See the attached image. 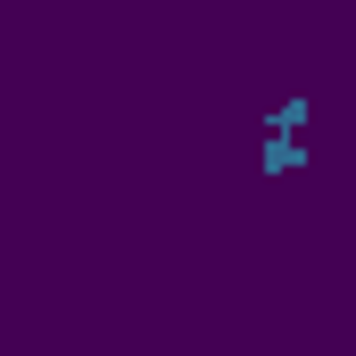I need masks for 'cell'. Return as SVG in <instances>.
<instances>
[{
  "label": "cell",
  "instance_id": "6da1fadb",
  "mask_svg": "<svg viewBox=\"0 0 356 356\" xmlns=\"http://www.w3.org/2000/svg\"><path fill=\"white\" fill-rule=\"evenodd\" d=\"M266 175H298V166H315V149L298 141V133H266V158H257Z\"/></svg>",
  "mask_w": 356,
  "mask_h": 356
},
{
  "label": "cell",
  "instance_id": "7a4b0ae2",
  "mask_svg": "<svg viewBox=\"0 0 356 356\" xmlns=\"http://www.w3.org/2000/svg\"><path fill=\"white\" fill-rule=\"evenodd\" d=\"M307 116H315V99H307V91H290V99H273V108H266V133H298Z\"/></svg>",
  "mask_w": 356,
  "mask_h": 356
}]
</instances>
